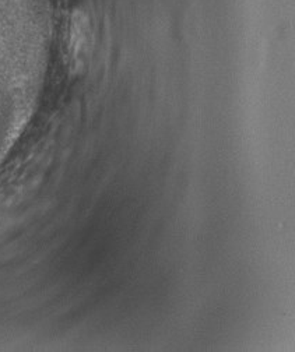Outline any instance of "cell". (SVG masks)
I'll use <instances>...</instances> for the list:
<instances>
[{
  "mask_svg": "<svg viewBox=\"0 0 295 352\" xmlns=\"http://www.w3.org/2000/svg\"><path fill=\"white\" fill-rule=\"evenodd\" d=\"M90 24L89 17L84 10H74L70 20V52L74 62L78 65L83 52L86 51L89 43Z\"/></svg>",
  "mask_w": 295,
  "mask_h": 352,
  "instance_id": "cell-1",
  "label": "cell"
}]
</instances>
